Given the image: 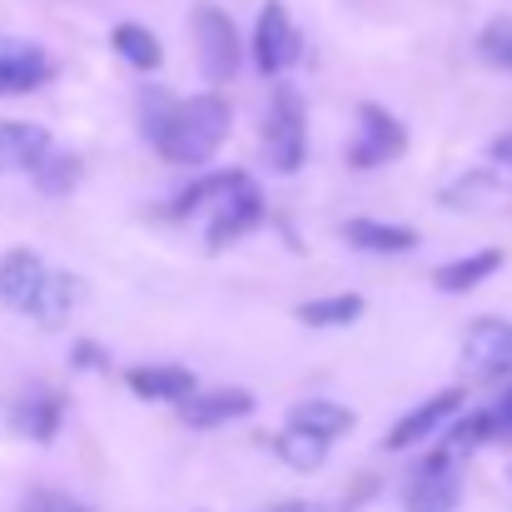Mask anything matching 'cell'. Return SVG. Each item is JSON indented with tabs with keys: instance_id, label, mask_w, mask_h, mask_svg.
I'll list each match as a JSON object with an SVG mask.
<instances>
[{
	"instance_id": "cell-1",
	"label": "cell",
	"mask_w": 512,
	"mask_h": 512,
	"mask_svg": "<svg viewBox=\"0 0 512 512\" xmlns=\"http://www.w3.org/2000/svg\"><path fill=\"white\" fill-rule=\"evenodd\" d=\"M145 135L170 165H204L229 135V105L219 95H189V100L150 95Z\"/></svg>"
},
{
	"instance_id": "cell-2",
	"label": "cell",
	"mask_w": 512,
	"mask_h": 512,
	"mask_svg": "<svg viewBox=\"0 0 512 512\" xmlns=\"http://www.w3.org/2000/svg\"><path fill=\"white\" fill-rule=\"evenodd\" d=\"M264 150H269V165L279 174H294L304 165L309 130H304V100L294 95V85L274 90V105H269V120H264Z\"/></svg>"
},
{
	"instance_id": "cell-3",
	"label": "cell",
	"mask_w": 512,
	"mask_h": 512,
	"mask_svg": "<svg viewBox=\"0 0 512 512\" xmlns=\"http://www.w3.org/2000/svg\"><path fill=\"white\" fill-rule=\"evenodd\" d=\"M194 45H199V70H204V80L224 85V80L239 70V55H244L239 30H234V20H229L219 5H209V0L194 10Z\"/></svg>"
},
{
	"instance_id": "cell-4",
	"label": "cell",
	"mask_w": 512,
	"mask_h": 512,
	"mask_svg": "<svg viewBox=\"0 0 512 512\" xmlns=\"http://www.w3.org/2000/svg\"><path fill=\"white\" fill-rule=\"evenodd\" d=\"M403 145H408V135L383 105H358V130L348 140V165L353 170H378V165L398 160Z\"/></svg>"
},
{
	"instance_id": "cell-5",
	"label": "cell",
	"mask_w": 512,
	"mask_h": 512,
	"mask_svg": "<svg viewBox=\"0 0 512 512\" xmlns=\"http://www.w3.org/2000/svg\"><path fill=\"white\" fill-rule=\"evenodd\" d=\"M458 498H463V488H458L453 453L438 448V453H428V458L413 468V478H408V488H403V512H453Z\"/></svg>"
},
{
	"instance_id": "cell-6",
	"label": "cell",
	"mask_w": 512,
	"mask_h": 512,
	"mask_svg": "<svg viewBox=\"0 0 512 512\" xmlns=\"http://www.w3.org/2000/svg\"><path fill=\"white\" fill-rule=\"evenodd\" d=\"M463 373L473 383H493L512 373V324L508 319H478L463 339Z\"/></svg>"
},
{
	"instance_id": "cell-7",
	"label": "cell",
	"mask_w": 512,
	"mask_h": 512,
	"mask_svg": "<svg viewBox=\"0 0 512 512\" xmlns=\"http://www.w3.org/2000/svg\"><path fill=\"white\" fill-rule=\"evenodd\" d=\"M299 30H294V20H289V10H284V0H269L264 10H259V25H254V65L264 70V75H284L294 60H299Z\"/></svg>"
},
{
	"instance_id": "cell-8",
	"label": "cell",
	"mask_w": 512,
	"mask_h": 512,
	"mask_svg": "<svg viewBox=\"0 0 512 512\" xmlns=\"http://www.w3.org/2000/svg\"><path fill=\"white\" fill-rule=\"evenodd\" d=\"M463 408V388H443V393H433L428 403H418L413 413H403L393 428H388V438H383V448L388 453H403V448H418V443H428L453 413Z\"/></svg>"
},
{
	"instance_id": "cell-9",
	"label": "cell",
	"mask_w": 512,
	"mask_h": 512,
	"mask_svg": "<svg viewBox=\"0 0 512 512\" xmlns=\"http://www.w3.org/2000/svg\"><path fill=\"white\" fill-rule=\"evenodd\" d=\"M264 219V199L249 179H239L219 204H214V219H209V249H229L234 239H244L254 224Z\"/></svg>"
},
{
	"instance_id": "cell-10",
	"label": "cell",
	"mask_w": 512,
	"mask_h": 512,
	"mask_svg": "<svg viewBox=\"0 0 512 512\" xmlns=\"http://www.w3.org/2000/svg\"><path fill=\"white\" fill-rule=\"evenodd\" d=\"M55 75L50 55L35 40H10L0 35V95H30Z\"/></svg>"
},
{
	"instance_id": "cell-11",
	"label": "cell",
	"mask_w": 512,
	"mask_h": 512,
	"mask_svg": "<svg viewBox=\"0 0 512 512\" xmlns=\"http://www.w3.org/2000/svg\"><path fill=\"white\" fill-rule=\"evenodd\" d=\"M45 279H50V269H45L40 254H30V249L0 254V304H5V309L30 314L35 299H40V289H45Z\"/></svg>"
},
{
	"instance_id": "cell-12",
	"label": "cell",
	"mask_w": 512,
	"mask_h": 512,
	"mask_svg": "<svg viewBox=\"0 0 512 512\" xmlns=\"http://www.w3.org/2000/svg\"><path fill=\"white\" fill-rule=\"evenodd\" d=\"M254 413V393L249 388H214V393H189L179 403V418L189 428H219V423H234Z\"/></svg>"
},
{
	"instance_id": "cell-13",
	"label": "cell",
	"mask_w": 512,
	"mask_h": 512,
	"mask_svg": "<svg viewBox=\"0 0 512 512\" xmlns=\"http://www.w3.org/2000/svg\"><path fill=\"white\" fill-rule=\"evenodd\" d=\"M50 155V135L30 120H5L0 125V170H40Z\"/></svg>"
},
{
	"instance_id": "cell-14",
	"label": "cell",
	"mask_w": 512,
	"mask_h": 512,
	"mask_svg": "<svg viewBox=\"0 0 512 512\" xmlns=\"http://www.w3.org/2000/svg\"><path fill=\"white\" fill-rule=\"evenodd\" d=\"M130 393L150 398V403H184L194 393V373L189 368H174V363H150V368H130L125 373Z\"/></svg>"
},
{
	"instance_id": "cell-15",
	"label": "cell",
	"mask_w": 512,
	"mask_h": 512,
	"mask_svg": "<svg viewBox=\"0 0 512 512\" xmlns=\"http://www.w3.org/2000/svg\"><path fill=\"white\" fill-rule=\"evenodd\" d=\"M343 239L363 254H413L418 249V234L408 224H378V219H348Z\"/></svg>"
},
{
	"instance_id": "cell-16",
	"label": "cell",
	"mask_w": 512,
	"mask_h": 512,
	"mask_svg": "<svg viewBox=\"0 0 512 512\" xmlns=\"http://www.w3.org/2000/svg\"><path fill=\"white\" fill-rule=\"evenodd\" d=\"M60 418H65V403H60V393H50V388H30V393L15 403V428H20L25 438H35V443H50V438L60 433Z\"/></svg>"
},
{
	"instance_id": "cell-17",
	"label": "cell",
	"mask_w": 512,
	"mask_h": 512,
	"mask_svg": "<svg viewBox=\"0 0 512 512\" xmlns=\"http://www.w3.org/2000/svg\"><path fill=\"white\" fill-rule=\"evenodd\" d=\"M498 269H503V249H478V254L448 259V264L433 274V284H438L443 294H468V289H478L483 279H493Z\"/></svg>"
},
{
	"instance_id": "cell-18",
	"label": "cell",
	"mask_w": 512,
	"mask_h": 512,
	"mask_svg": "<svg viewBox=\"0 0 512 512\" xmlns=\"http://www.w3.org/2000/svg\"><path fill=\"white\" fill-rule=\"evenodd\" d=\"M289 428H299V433H314V438L334 443L339 433L353 428V413H348L343 403H329V398H304V403H294Z\"/></svg>"
},
{
	"instance_id": "cell-19",
	"label": "cell",
	"mask_w": 512,
	"mask_h": 512,
	"mask_svg": "<svg viewBox=\"0 0 512 512\" xmlns=\"http://www.w3.org/2000/svg\"><path fill=\"white\" fill-rule=\"evenodd\" d=\"M80 299H85V289H80L75 274H50L40 299H35V309H30V319H40V329H60Z\"/></svg>"
},
{
	"instance_id": "cell-20",
	"label": "cell",
	"mask_w": 512,
	"mask_h": 512,
	"mask_svg": "<svg viewBox=\"0 0 512 512\" xmlns=\"http://www.w3.org/2000/svg\"><path fill=\"white\" fill-rule=\"evenodd\" d=\"M110 45H115V55H120V60H130L135 70H160V60H165V50H160L155 30H145V25H135V20L115 25Z\"/></svg>"
},
{
	"instance_id": "cell-21",
	"label": "cell",
	"mask_w": 512,
	"mask_h": 512,
	"mask_svg": "<svg viewBox=\"0 0 512 512\" xmlns=\"http://www.w3.org/2000/svg\"><path fill=\"white\" fill-rule=\"evenodd\" d=\"M244 174L239 170H229V174H204V179H194L184 194H174V204H170V219H189V214H199V209H214L234 184H239Z\"/></svg>"
},
{
	"instance_id": "cell-22",
	"label": "cell",
	"mask_w": 512,
	"mask_h": 512,
	"mask_svg": "<svg viewBox=\"0 0 512 512\" xmlns=\"http://www.w3.org/2000/svg\"><path fill=\"white\" fill-rule=\"evenodd\" d=\"M269 448H274L294 473H314V468H324V458H329V443L314 438V433H299V428H284L279 438H269Z\"/></svg>"
},
{
	"instance_id": "cell-23",
	"label": "cell",
	"mask_w": 512,
	"mask_h": 512,
	"mask_svg": "<svg viewBox=\"0 0 512 512\" xmlns=\"http://www.w3.org/2000/svg\"><path fill=\"white\" fill-rule=\"evenodd\" d=\"M363 314V299L358 294H334V299H309V304H299V324H309V329H343V324H353Z\"/></svg>"
},
{
	"instance_id": "cell-24",
	"label": "cell",
	"mask_w": 512,
	"mask_h": 512,
	"mask_svg": "<svg viewBox=\"0 0 512 512\" xmlns=\"http://www.w3.org/2000/svg\"><path fill=\"white\" fill-rule=\"evenodd\" d=\"M35 179H40L45 194H65V189L80 179V160H75V155H45V165L35 170Z\"/></svg>"
},
{
	"instance_id": "cell-25",
	"label": "cell",
	"mask_w": 512,
	"mask_h": 512,
	"mask_svg": "<svg viewBox=\"0 0 512 512\" xmlns=\"http://www.w3.org/2000/svg\"><path fill=\"white\" fill-rule=\"evenodd\" d=\"M453 448L448 453H473V448H483V443H493V423H488V408H478V413H468L458 428H453V438H448Z\"/></svg>"
},
{
	"instance_id": "cell-26",
	"label": "cell",
	"mask_w": 512,
	"mask_h": 512,
	"mask_svg": "<svg viewBox=\"0 0 512 512\" xmlns=\"http://www.w3.org/2000/svg\"><path fill=\"white\" fill-rule=\"evenodd\" d=\"M478 50H483V60H493V65L512 70V20L488 25V30H483V40H478Z\"/></svg>"
},
{
	"instance_id": "cell-27",
	"label": "cell",
	"mask_w": 512,
	"mask_h": 512,
	"mask_svg": "<svg viewBox=\"0 0 512 512\" xmlns=\"http://www.w3.org/2000/svg\"><path fill=\"white\" fill-rule=\"evenodd\" d=\"M20 512H90L85 503H75L70 493H50V488H40V493H30Z\"/></svg>"
},
{
	"instance_id": "cell-28",
	"label": "cell",
	"mask_w": 512,
	"mask_h": 512,
	"mask_svg": "<svg viewBox=\"0 0 512 512\" xmlns=\"http://www.w3.org/2000/svg\"><path fill=\"white\" fill-rule=\"evenodd\" d=\"M488 423H493V443H512V388L488 408Z\"/></svg>"
},
{
	"instance_id": "cell-29",
	"label": "cell",
	"mask_w": 512,
	"mask_h": 512,
	"mask_svg": "<svg viewBox=\"0 0 512 512\" xmlns=\"http://www.w3.org/2000/svg\"><path fill=\"white\" fill-rule=\"evenodd\" d=\"M493 160L503 165V170L512 174V135H503V140H493Z\"/></svg>"
},
{
	"instance_id": "cell-30",
	"label": "cell",
	"mask_w": 512,
	"mask_h": 512,
	"mask_svg": "<svg viewBox=\"0 0 512 512\" xmlns=\"http://www.w3.org/2000/svg\"><path fill=\"white\" fill-rule=\"evenodd\" d=\"M274 512H343V508H329V503H284Z\"/></svg>"
},
{
	"instance_id": "cell-31",
	"label": "cell",
	"mask_w": 512,
	"mask_h": 512,
	"mask_svg": "<svg viewBox=\"0 0 512 512\" xmlns=\"http://www.w3.org/2000/svg\"><path fill=\"white\" fill-rule=\"evenodd\" d=\"M75 358H80V368H100V348H90V343H80Z\"/></svg>"
}]
</instances>
